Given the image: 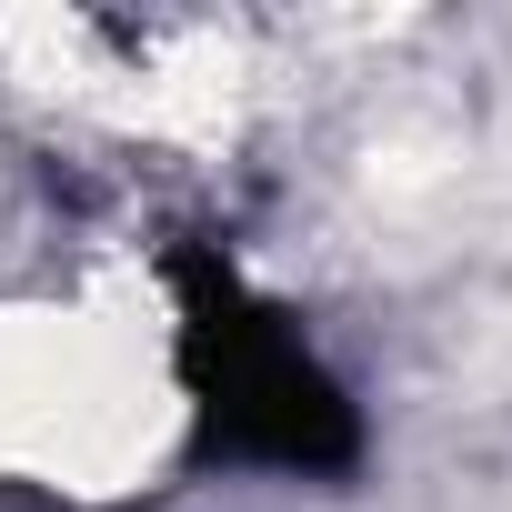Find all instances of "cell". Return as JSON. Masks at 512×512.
Listing matches in <instances>:
<instances>
[{
  "mask_svg": "<svg viewBox=\"0 0 512 512\" xmlns=\"http://www.w3.org/2000/svg\"><path fill=\"white\" fill-rule=\"evenodd\" d=\"M171 372L191 392V462H231V472H302L332 482L362 462V402L342 392V372L312 352V332L262 302L221 241H171Z\"/></svg>",
  "mask_w": 512,
  "mask_h": 512,
  "instance_id": "obj_1",
  "label": "cell"
}]
</instances>
